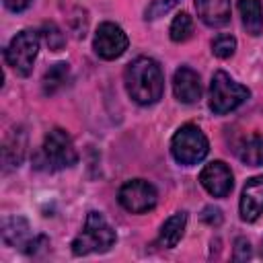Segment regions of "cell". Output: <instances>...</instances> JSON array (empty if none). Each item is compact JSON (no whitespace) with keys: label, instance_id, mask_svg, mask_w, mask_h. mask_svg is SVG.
I'll return each instance as SVG.
<instances>
[{"label":"cell","instance_id":"cell-23","mask_svg":"<svg viewBox=\"0 0 263 263\" xmlns=\"http://www.w3.org/2000/svg\"><path fill=\"white\" fill-rule=\"evenodd\" d=\"M251 255H253V251H251V242H249L247 238H236L232 259H234V261H249Z\"/></svg>","mask_w":263,"mask_h":263},{"label":"cell","instance_id":"cell-22","mask_svg":"<svg viewBox=\"0 0 263 263\" xmlns=\"http://www.w3.org/2000/svg\"><path fill=\"white\" fill-rule=\"evenodd\" d=\"M179 0H152L146 8V18H158L164 12H168Z\"/></svg>","mask_w":263,"mask_h":263},{"label":"cell","instance_id":"cell-26","mask_svg":"<svg viewBox=\"0 0 263 263\" xmlns=\"http://www.w3.org/2000/svg\"><path fill=\"white\" fill-rule=\"evenodd\" d=\"M261 257H263V247H261Z\"/></svg>","mask_w":263,"mask_h":263},{"label":"cell","instance_id":"cell-12","mask_svg":"<svg viewBox=\"0 0 263 263\" xmlns=\"http://www.w3.org/2000/svg\"><path fill=\"white\" fill-rule=\"evenodd\" d=\"M263 216V175L247 181L240 195V218L245 222H255Z\"/></svg>","mask_w":263,"mask_h":263},{"label":"cell","instance_id":"cell-11","mask_svg":"<svg viewBox=\"0 0 263 263\" xmlns=\"http://www.w3.org/2000/svg\"><path fill=\"white\" fill-rule=\"evenodd\" d=\"M173 92H175V97H177L179 103H185V105L197 103L199 97H201V80H199V74L193 68H189V66L177 68V72L173 76Z\"/></svg>","mask_w":263,"mask_h":263},{"label":"cell","instance_id":"cell-10","mask_svg":"<svg viewBox=\"0 0 263 263\" xmlns=\"http://www.w3.org/2000/svg\"><path fill=\"white\" fill-rule=\"evenodd\" d=\"M199 183L201 187L214 195V197H226L232 187H234V179H232V171L228 168V164H224L222 160H212L208 162L201 173H199Z\"/></svg>","mask_w":263,"mask_h":263},{"label":"cell","instance_id":"cell-17","mask_svg":"<svg viewBox=\"0 0 263 263\" xmlns=\"http://www.w3.org/2000/svg\"><path fill=\"white\" fill-rule=\"evenodd\" d=\"M68 82H70V66L66 62H58L43 76V92L51 97L60 92L64 86H68Z\"/></svg>","mask_w":263,"mask_h":263},{"label":"cell","instance_id":"cell-18","mask_svg":"<svg viewBox=\"0 0 263 263\" xmlns=\"http://www.w3.org/2000/svg\"><path fill=\"white\" fill-rule=\"evenodd\" d=\"M23 154H25V138L21 132H16V134H12L10 140H6L4 148H2L4 164L6 166H18L23 160Z\"/></svg>","mask_w":263,"mask_h":263},{"label":"cell","instance_id":"cell-6","mask_svg":"<svg viewBox=\"0 0 263 263\" xmlns=\"http://www.w3.org/2000/svg\"><path fill=\"white\" fill-rule=\"evenodd\" d=\"M37 53H39V33L31 29H23L10 39L8 47L4 49V60L18 76H29L33 72Z\"/></svg>","mask_w":263,"mask_h":263},{"label":"cell","instance_id":"cell-4","mask_svg":"<svg viewBox=\"0 0 263 263\" xmlns=\"http://www.w3.org/2000/svg\"><path fill=\"white\" fill-rule=\"evenodd\" d=\"M208 152H210V142L205 134L193 123L179 127L171 140V154L179 164L185 166L197 164L208 156Z\"/></svg>","mask_w":263,"mask_h":263},{"label":"cell","instance_id":"cell-16","mask_svg":"<svg viewBox=\"0 0 263 263\" xmlns=\"http://www.w3.org/2000/svg\"><path fill=\"white\" fill-rule=\"evenodd\" d=\"M236 156L240 162L249 166H261L263 164V134H251L242 138L236 146Z\"/></svg>","mask_w":263,"mask_h":263},{"label":"cell","instance_id":"cell-9","mask_svg":"<svg viewBox=\"0 0 263 263\" xmlns=\"http://www.w3.org/2000/svg\"><path fill=\"white\" fill-rule=\"evenodd\" d=\"M2 240L8 247H16L23 253H33L39 245L45 242V236H31V228L25 218L12 216L2 222Z\"/></svg>","mask_w":263,"mask_h":263},{"label":"cell","instance_id":"cell-7","mask_svg":"<svg viewBox=\"0 0 263 263\" xmlns=\"http://www.w3.org/2000/svg\"><path fill=\"white\" fill-rule=\"evenodd\" d=\"M117 199H119L123 210H127L132 214H144L156 205L158 193H156L152 183H148L144 179H132V181L121 185Z\"/></svg>","mask_w":263,"mask_h":263},{"label":"cell","instance_id":"cell-13","mask_svg":"<svg viewBox=\"0 0 263 263\" xmlns=\"http://www.w3.org/2000/svg\"><path fill=\"white\" fill-rule=\"evenodd\" d=\"M195 10L208 27H224L230 21V0H195Z\"/></svg>","mask_w":263,"mask_h":263},{"label":"cell","instance_id":"cell-20","mask_svg":"<svg viewBox=\"0 0 263 263\" xmlns=\"http://www.w3.org/2000/svg\"><path fill=\"white\" fill-rule=\"evenodd\" d=\"M234 49H236V39L232 35H228V33H220V35H216L212 39V53L216 58L226 60V58H230L234 53Z\"/></svg>","mask_w":263,"mask_h":263},{"label":"cell","instance_id":"cell-25","mask_svg":"<svg viewBox=\"0 0 263 263\" xmlns=\"http://www.w3.org/2000/svg\"><path fill=\"white\" fill-rule=\"evenodd\" d=\"M31 2L33 0H4V6L8 10H12V12H23L25 8L31 6Z\"/></svg>","mask_w":263,"mask_h":263},{"label":"cell","instance_id":"cell-15","mask_svg":"<svg viewBox=\"0 0 263 263\" xmlns=\"http://www.w3.org/2000/svg\"><path fill=\"white\" fill-rule=\"evenodd\" d=\"M238 12L242 18V27L249 35L257 37L263 31V8L261 0H238Z\"/></svg>","mask_w":263,"mask_h":263},{"label":"cell","instance_id":"cell-24","mask_svg":"<svg viewBox=\"0 0 263 263\" xmlns=\"http://www.w3.org/2000/svg\"><path fill=\"white\" fill-rule=\"evenodd\" d=\"M201 220L208 226H220L222 224V210L220 208H214V205H208L201 212Z\"/></svg>","mask_w":263,"mask_h":263},{"label":"cell","instance_id":"cell-8","mask_svg":"<svg viewBox=\"0 0 263 263\" xmlns=\"http://www.w3.org/2000/svg\"><path fill=\"white\" fill-rule=\"evenodd\" d=\"M127 45H129V39L125 31L115 23H101L92 39L95 53L103 60H117L119 55L125 53Z\"/></svg>","mask_w":263,"mask_h":263},{"label":"cell","instance_id":"cell-21","mask_svg":"<svg viewBox=\"0 0 263 263\" xmlns=\"http://www.w3.org/2000/svg\"><path fill=\"white\" fill-rule=\"evenodd\" d=\"M41 35H43V39H45V43L49 45L51 51H60L66 43V37H64V33L60 31V27L55 23H45L41 27Z\"/></svg>","mask_w":263,"mask_h":263},{"label":"cell","instance_id":"cell-19","mask_svg":"<svg viewBox=\"0 0 263 263\" xmlns=\"http://www.w3.org/2000/svg\"><path fill=\"white\" fill-rule=\"evenodd\" d=\"M168 33H171V39H173L175 43L187 41V39L193 35V21H191V16H189L187 12H179V14L173 18V23H171Z\"/></svg>","mask_w":263,"mask_h":263},{"label":"cell","instance_id":"cell-3","mask_svg":"<svg viewBox=\"0 0 263 263\" xmlns=\"http://www.w3.org/2000/svg\"><path fill=\"white\" fill-rule=\"evenodd\" d=\"M76 160H78V154L72 144V138L60 127L51 129L45 136L43 146L37 154V166L43 164L45 171H62V168L74 166Z\"/></svg>","mask_w":263,"mask_h":263},{"label":"cell","instance_id":"cell-1","mask_svg":"<svg viewBox=\"0 0 263 263\" xmlns=\"http://www.w3.org/2000/svg\"><path fill=\"white\" fill-rule=\"evenodd\" d=\"M125 90L138 105H154L160 101L164 90V76L162 68L156 60L148 55H140L127 64L125 74Z\"/></svg>","mask_w":263,"mask_h":263},{"label":"cell","instance_id":"cell-14","mask_svg":"<svg viewBox=\"0 0 263 263\" xmlns=\"http://www.w3.org/2000/svg\"><path fill=\"white\" fill-rule=\"evenodd\" d=\"M185 226H187V214L185 212H177L171 218H166L164 224L160 226V232H158V245L164 249L177 247V242L181 240V236L185 232Z\"/></svg>","mask_w":263,"mask_h":263},{"label":"cell","instance_id":"cell-2","mask_svg":"<svg viewBox=\"0 0 263 263\" xmlns=\"http://www.w3.org/2000/svg\"><path fill=\"white\" fill-rule=\"evenodd\" d=\"M115 240L117 234L111 228V224L105 220V216L101 212H88L80 234L72 240V253L76 257L88 253H105L115 245Z\"/></svg>","mask_w":263,"mask_h":263},{"label":"cell","instance_id":"cell-5","mask_svg":"<svg viewBox=\"0 0 263 263\" xmlns=\"http://www.w3.org/2000/svg\"><path fill=\"white\" fill-rule=\"evenodd\" d=\"M249 99V88L230 78L224 70L214 72L210 82V109L216 115H226Z\"/></svg>","mask_w":263,"mask_h":263}]
</instances>
